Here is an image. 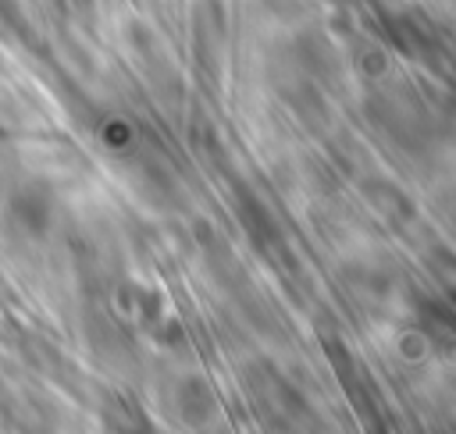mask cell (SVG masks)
I'll return each instance as SVG.
<instances>
[{"instance_id": "1", "label": "cell", "mask_w": 456, "mask_h": 434, "mask_svg": "<svg viewBox=\"0 0 456 434\" xmlns=\"http://www.w3.org/2000/svg\"><path fill=\"white\" fill-rule=\"evenodd\" d=\"M413 327L417 334L442 356L456 352V306L449 295H417L413 299Z\"/></svg>"}, {"instance_id": "2", "label": "cell", "mask_w": 456, "mask_h": 434, "mask_svg": "<svg viewBox=\"0 0 456 434\" xmlns=\"http://www.w3.org/2000/svg\"><path fill=\"white\" fill-rule=\"evenodd\" d=\"M449 299H452V306H456V288H452V295H449Z\"/></svg>"}]
</instances>
